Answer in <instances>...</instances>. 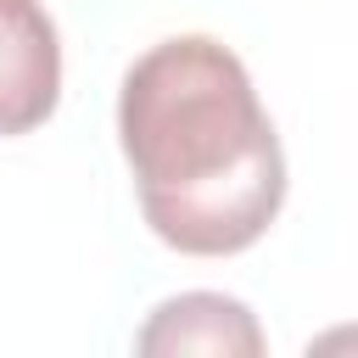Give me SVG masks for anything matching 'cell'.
<instances>
[{
    "mask_svg": "<svg viewBox=\"0 0 358 358\" xmlns=\"http://www.w3.org/2000/svg\"><path fill=\"white\" fill-rule=\"evenodd\" d=\"M117 145L151 235L185 257L246 252L285 201L280 134L241 56L207 34H173L123 73Z\"/></svg>",
    "mask_w": 358,
    "mask_h": 358,
    "instance_id": "1",
    "label": "cell"
},
{
    "mask_svg": "<svg viewBox=\"0 0 358 358\" xmlns=\"http://www.w3.org/2000/svg\"><path fill=\"white\" fill-rule=\"evenodd\" d=\"M62 39L39 0H0V134H28L56 112Z\"/></svg>",
    "mask_w": 358,
    "mask_h": 358,
    "instance_id": "2",
    "label": "cell"
},
{
    "mask_svg": "<svg viewBox=\"0 0 358 358\" xmlns=\"http://www.w3.org/2000/svg\"><path fill=\"white\" fill-rule=\"evenodd\" d=\"M140 352L162 358V352H207V358H257L263 352V330L257 319L218 291H185L173 302H162L151 313V324L140 330Z\"/></svg>",
    "mask_w": 358,
    "mask_h": 358,
    "instance_id": "3",
    "label": "cell"
}]
</instances>
